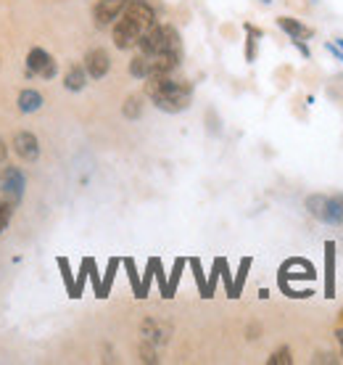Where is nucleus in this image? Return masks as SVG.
Returning <instances> with one entry per match:
<instances>
[{"instance_id":"1","label":"nucleus","mask_w":343,"mask_h":365,"mask_svg":"<svg viewBox=\"0 0 343 365\" xmlns=\"http://www.w3.org/2000/svg\"><path fill=\"white\" fill-rule=\"evenodd\" d=\"M156 24V11L145 3V0H135L125 9V14L111 24V37L114 46L119 51H132L137 43L143 40V35Z\"/></svg>"},{"instance_id":"2","label":"nucleus","mask_w":343,"mask_h":365,"mask_svg":"<svg viewBox=\"0 0 343 365\" xmlns=\"http://www.w3.org/2000/svg\"><path fill=\"white\" fill-rule=\"evenodd\" d=\"M145 96L151 98L156 109L167 114H180L193 101V85L188 80H177L172 74H154L145 80Z\"/></svg>"},{"instance_id":"3","label":"nucleus","mask_w":343,"mask_h":365,"mask_svg":"<svg viewBox=\"0 0 343 365\" xmlns=\"http://www.w3.org/2000/svg\"><path fill=\"white\" fill-rule=\"evenodd\" d=\"M307 210L312 217H317L325 225H343V196L341 193H315L307 199Z\"/></svg>"},{"instance_id":"4","label":"nucleus","mask_w":343,"mask_h":365,"mask_svg":"<svg viewBox=\"0 0 343 365\" xmlns=\"http://www.w3.org/2000/svg\"><path fill=\"white\" fill-rule=\"evenodd\" d=\"M58 72L56 58L43 48H32L27 53V77H43V80H53Z\"/></svg>"},{"instance_id":"5","label":"nucleus","mask_w":343,"mask_h":365,"mask_svg":"<svg viewBox=\"0 0 343 365\" xmlns=\"http://www.w3.org/2000/svg\"><path fill=\"white\" fill-rule=\"evenodd\" d=\"M130 3H135V0H98L95 3V9H93V19H95V27H111L114 21H117L125 9Z\"/></svg>"},{"instance_id":"6","label":"nucleus","mask_w":343,"mask_h":365,"mask_svg":"<svg viewBox=\"0 0 343 365\" xmlns=\"http://www.w3.org/2000/svg\"><path fill=\"white\" fill-rule=\"evenodd\" d=\"M24 188H27V178L19 167H6V173L0 175V191L3 196L11 201V204H19L21 196H24Z\"/></svg>"},{"instance_id":"7","label":"nucleus","mask_w":343,"mask_h":365,"mask_svg":"<svg viewBox=\"0 0 343 365\" xmlns=\"http://www.w3.org/2000/svg\"><path fill=\"white\" fill-rule=\"evenodd\" d=\"M82 66H85L88 77H93V80H103V77L109 74V69H111V56L106 53L103 48H93V51H88V53H85V61H82Z\"/></svg>"},{"instance_id":"8","label":"nucleus","mask_w":343,"mask_h":365,"mask_svg":"<svg viewBox=\"0 0 343 365\" xmlns=\"http://www.w3.org/2000/svg\"><path fill=\"white\" fill-rule=\"evenodd\" d=\"M11 146H14L19 159H24V162H37V156H40V140H37V135L29 133V130L16 133L14 140H11Z\"/></svg>"},{"instance_id":"9","label":"nucleus","mask_w":343,"mask_h":365,"mask_svg":"<svg viewBox=\"0 0 343 365\" xmlns=\"http://www.w3.org/2000/svg\"><path fill=\"white\" fill-rule=\"evenodd\" d=\"M278 27H280L290 40H309V37H312V29H309L307 24H301V21L293 16H280L278 19Z\"/></svg>"},{"instance_id":"10","label":"nucleus","mask_w":343,"mask_h":365,"mask_svg":"<svg viewBox=\"0 0 343 365\" xmlns=\"http://www.w3.org/2000/svg\"><path fill=\"white\" fill-rule=\"evenodd\" d=\"M88 85V72H85V66L80 64H72L63 74V88L69 93H80L82 88Z\"/></svg>"},{"instance_id":"11","label":"nucleus","mask_w":343,"mask_h":365,"mask_svg":"<svg viewBox=\"0 0 343 365\" xmlns=\"http://www.w3.org/2000/svg\"><path fill=\"white\" fill-rule=\"evenodd\" d=\"M43 106V93L35 91V88H24V91L19 93V111H24V114H32Z\"/></svg>"},{"instance_id":"12","label":"nucleus","mask_w":343,"mask_h":365,"mask_svg":"<svg viewBox=\"0 0 343 365\" xmlns=\"http://www.w3.org/2000/svg\"><path fill=\"white\" fill-rule=\"evenodd\" d=\"M143 336L145 341H151V344H159L167 339V331H162V326L156 323V320H145L143 323Z\"/></svg>"},{"instance_id":"13","label":"nucleus","mask_w":343,"mask_h":365,"mask_svg":"<svg viewBox=\"0 0 343 365\" xmlns=\"http://www.w3.org/2000/svg\"><path fill=\"white\" fill-rule=\"evenodd\" d=\"M122 114H125L127 119L140 117V114H143V96H130V98L125 101V106H122Z\"/></svg>"},{"instance_id":"14","label":"nucleus","mask_w":343,"mask_h":365,"mask_svg":"<svg viewBox=\"0 0 343 365\" xmlns=\"http://www.w3.org/2000/svg\"><path fill=\"white\" fill-rule=\"evenodd\" d=\"M290 363H293V355H290L288 347L275 349L270 355V360H267V365H290Z\"/></svg>"},{"instance_id":"15","label":"nucleus","mask_w":343,"mask_h":365,"mask_svg":"<svg viewBox=\"0 0 343 365\" xmlns=\"http://www.w3.org/2000/svg\"><path fill=\"white\" fill-rule=\"evenodd\" d=\"M246 32H248V43H246V58H248V61H253V58H256V37H262V32H259V29H253V27H248V24H246Z\"/></svg>"},{"instance_id":"16","label":"nucleus","mask_w":343,"mask_h":365,"mask_svg":"<svg viewBox=\"0 0 343 365\" xmlns=\"http://www.w3.org/2000/svg\"><path fill=\"white\" fill-rule=\"evenodd\" d=\"M11 215H14V204L9 199H0V233L9 228Z\"/></svg>"},{"instance_id":"17","label":"nucleus","mask_w":343,"mask_h":365,"mask_svg":"<svg viewBox=\"0 0 343 365\" xmlns=\"http://www.w3.org/2000/svg\"><path fill=\"white\" fill-rule=\"evenodd\" d=\"M327 297H333V244H327Z\"/></svg>"},{"instance_id":"18","label":"nucleus","mask_w":343,"mask_h":365,"mask_svg":"<svg viewBox=\"0 0 343 365\" xmlns=\"http://www.w3.org/2000/svg\"><path fill=\"white\" fill-rule=\"evenodd\" d=\"M327 51H330V53H333V56H338V58H341V61H343V51H341V48H338V46H333V43H330V46H327Z\"/></svg>"},{"instance_id":"19","label":"nucleus","mask_w":343,"mask_h":365,"mask_svg":"<svg viewBox=\"0 0 343 365\" xmlns=\"http://www.w3.org/2000/svg\"><path fill=\"white\" fill-rule=\"evenodd\" d=\"M6 156H9V146H6V143H3V140H0V162H3V159H6Z\"/></svg>"},{"instance_id":"20","label":"nucleus","mask_w":343,"mask_h":365,"mask_svg":"<svg viewBox=\"0 0 343 365\" xmlns=\"http://www.w3.org/2000/svg\"><path fill=\"white\" fill-rule=\"evenodd\" d=\"M338 344H341V355H343V329L338 331Z\"/></svg>"},{"instance_id":"21","label":"nucleus","mask_w":343,"mask_h":365,"mask_svg":"<svg viewBox=\"0 0 343 365\" xmlns=\"http://www.w3.org/2000/svg\"><path fill=\"white\" fill-rule=\"evenodd\" d=\"M262 3H272V0H262Z\"/></svg>"},{"instance_id":"22","label":"nucleus","mask_w":343,"mask_h":365,"mask_svg":"<svg viewBox=\"0 0 343 365\" xmlns=\"http://www.w3.org/2000/svg\"><path fill=\"white\" fill-rule=\"evenodd\" d=\"M341 315H343V312H341Z\"/></svg>"}]
</instances>
